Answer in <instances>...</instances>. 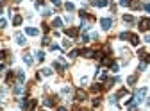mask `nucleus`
Returning a JSON list of instances; mask_svg holds the SVG:
<instances>
[{"label":"nucleus","instance_id":"obj_1","mask_svg":"<svg viewBox=\"0 0 150 111\" xmlns=\"http://www.w3.org/2000/svg\"><path fill=\"white\" fill-rule=\"evenodd\" d=\"M20 104H22V108H23V109H27V111H32L34 108H36L38 100H36V99H31V100H22Z\"/></svg>","mask_w":150,"mask_h":111},{"label":"nucleus","instance_id":"obj_2","mask_svg":"<svg viewBox=\"0 0 150 111\" xmlns=\"http://www.w3.org/2000/svg\"><path fill=\"white\" fill-rule=\"evenodd\" d=\"M145 95H147V88H139V90L136 91V95H134V102L139 104V102L145 99Z\"/></svg>","mask_w":150,"mask_h":111},{"label":"nucleus","instance_id":"obj_3","mask_svg":"<svg viewBox=\"0 0 150 111\" xmlns=\"http://www.w3.org/2000/svg\"><path fill=\"white\" fill-rule=\"evenodd\" d=\"M148 29H150V18H141L139 20V31L147 32Z\"/></svg>","mask_w":150,"mask_h":111},{"label":"nucleus","instance_id":"obj_4","mask_svg":"<svg viewBox=\"0 0 150 111\" xmlns=\"http://www.w3.org/2000/svg\"><path fill=\"white\" fill-rule=\"evenodd\" d=\"M54 68H55L57 72H61V74H63V72L66 70V63H64V59H59V61H55V63H54Z\"/></svg>","mask_w":150,"mask_h":111},{"label":"nucleus","instance_id":"obj_5","mask_svg":"<svg viewBox=\"0 0 150 111\" xmlns=\"http://www.w3.org/2000/svg\"><path fill=\"white\" fill-rule=\"evenodd\" d=\"M100 25H102V29L109 31V29L113 27V20L111 18H102V20H100Z\"/></svg>","mask_w":150,"mask_h":111},{"label":"nucleus","instance_id":"obj_6","mask_svg":"<svg viewBox=\"0 0 150 111\" xmlns=\"http://www.w3.org/2000/svg\"><path fill=\"white\" fill-rule=\"evenodd\" d=\"M64 32H66V36H70V38H77L79 36V27H70Z\"/></svg>","mask_w":150,"mask_h":111},{"label":"nucleus","instance_id":"obj_7","mask_svg":"<svg viewBox=\"0 0 150 111\" xmlns=\"http://www.w3.org/2000/svg\"><path fill=\"white\" fill-rule=\"evenodd\" d=\"M86 97H88V95H86V91H84V90H77V91H75V99H77L79 102L86 100Z\"/></svg>","mask_w":150,"mask_h":111},{"label":"nucleus","instance_id":"obj_8","mask_svg":"<svg viewBox=\"0 0 150 111\" xmlns=\"http://www.w3.org/2000/svg\"><path fill=\"white\" fill-rule=\"evenodd\" d=\"M80 56H84V57H95V50L84 48V50H80Z\"/></svg>","mask_w":150,"mask_h":111},{"label":"nucleus","instance_id":"obj_9","mask_svg":"<svg viewBox=\"0 0 150 111\" xmlns=\"http://www.w3.org/2000/svg\"><path fill=\"white\" fill-rule=\"evenodd\" d=\"M91 5H98V7H106L107 0H91Z\"/></svg>","mask_w":150,"mask_h":111},{"label":"nucleus","instance_id":"obj_10","mask_svg":"<svg viewBox=\"0 0 150 111\" xmlns=\"http://www.w3.org/2000/svg\"><path fill=\"white\" fill-rule=\"evenodd\" d=\"M100 63H102V65H113V59L109 56H102V57H100Z\"/></svg>","mask_w":150,"mask_h":111},{"label":"nucleus","instance_id":"obj_11","mask_svg":"<svg viewBox=\"0 0 150 111\" xmlns=\"http://www.w3.org/2000/svg\"><path fill=\"white\" fill-rule=\"evenodd\" d=\"M129 39H130V43H132L134 47L139 43V38H138V34H129Z\"/></svg>","mask_w":150,"mask_h":111},{"label":"nucleus","instance_id":"obj_12","mask_svg":"<svg viewBox=\"0 0 150 111\" xmlns=\"http://www.w3.org/2000/svg\"><path fill=\"white\" fill-rule=\"evenodd\" d=\"M22 91H23V86H22V82H18V84H16V86L13 88V93H16V95H20Z\"/></svg>","mask_w":150,"mask_h":111},{"label":"nucleus","instance_id":"obj_13","mask_svg":"<svg viewBox=\"0 0 150 111\" xmlns=\"http://www.w3.org/2000/svg\"><path fill=\"white\" fill-rule=\"evenodd\" d=\"M43 104L50 108V106H54V104H55V100H54L52 97H45V100H43Z\"/></svg>","mask_w":150,"mask_h":111},{"label":"nucleus","instance_id":"obj_14","mask_svg":"<svg viewBox=\"0 0 150 111\" xmlns=\"http://www.w3.org/2000/svg\"><path fill=\"white\" fill-rule=\"evenodd\" d=\"M25 32H27L29 36H38V29H34V27H27Z\"/></svg>","mask_w":150,"mask_h":111},{"label":"nucleus","instance_id":"obj_15","mask_svg":"<svg viewBox=\"0 0 150 111\" xmlns=\"http://www.w3.org/2000/svg\"><path fill=\"white\" fill-rule=\"evenodd\" d=\"M102 88H104V86H102L100 82H97V84H93V86H91V91H93V93H98Z\"/></svg>","mask_w":150,"mask_h":111},{"label":"nucleus","instance_id":"obj_16","mask_svg":"<svg viewBox=\"0 0 150 111\" xmlns=\"http://www.w3.org/2000/svg\"><path fill=\"white\" fill-rule=\"evenodd\" d=\"M16 43H18V45H25V38H23V34H16Z\"/></svg>","mask_w":150,"mask_h":111},{"label":"nucleus","instance_id":"obj_17","mask_svg":"<svg viewBox=\"0 0 150 111\" xmlns=\"http://www.w3.org/2000/svg\"><path fill=\"white\" fill-rule=\"evenodd\" d=\"M52 25H54L55 29H59V27L63 25V20H61V18H54V22H52Z\"/></svg>","mask_w":150,"mask_h":111},{"label":"nucleus","instance_id":"obj_18","mask_svg":"<svg viewBox=\"0 0 150 111\" xmlns=\"http://www.w3.org/2000/svg\"><path fill=\"white\" fill-rule=\"evenodd\" d=\"M22 20H23V18H22L20 14H16V16L13 18V23H14V25H20V23H22Z\"/></svg>","mask_w":150,"mask_h":111},{"label":"nucleus","instance_id":"obj_19","mask_svg":"<svg viewBox=\"0 0 150 111\" xmlns=\"http://www.w3.org/2000/svg\"><path fill=\"white\" fill-rule=\"evenodd\" d=\"M23 61H25L27 65H32V57H31V54H23Z\"/></svg>","mask_w":150,"mask_h":111},{"label":"nucleus","instance_id":"obj_20","mask_svg":"<svg viewBox=\"0 0 150 111\" xmlns=\"http://www.w3.org/2000/svg\"><path fill=\"white\" fill-rule=\"evenodd\" d=\"M64 9H66V11H73L75 5L72 4V2H66V4H64Z\"/></svg>","mask_w":150,"mask_h":111},{"label":"nucleus","instance_id":"obj_21","mask_svg":"<svg viewBox=\"0 0 150 111\" xmlns=\"http://www.w3.org/2000/svg\"><path fill=\"white\" fill-rule=\"evenodd\" d=\"M41 75H46V77L52 75V68H43V70H41Z\"/></svg>","mask_w":150,"mask_h":111},{"label":"nucleus","instance_id":"obj_22","mask_svg":"<svg viewBox=\"0 0 150 111\" xmlns=\"http://www.w3.org/2000/svg\"><path fill=\"white\" fill-rule=\"evenodd\" d=\"M129 5H130L132 9H141V4H139V2H130Z\"/></svg>","mask_w":150,"mask_h":111},{"label":"nucleus","instance_id":"obj_23","mask_svg":"<svg viewBox=\"0 0 150 111\" xmlns=\"http://www.w3.org/2000/svg\"><path fill=\"white\" fill-rule=\"evenodd\" d=\"M123 22H127V23H132V22H134V18H132L130 14H125V16H123Z\"/></svg>","mask_w":150,"mask_h":111},{"label":"nucleus","instance_id":"obj_24","mask_svg":"<svg viewBox=\"0 0 150 111\" xmlns=\"http://www.w3.org/2000/svg\"><path fill=\"white\" fill-rule=\"evenodd\" d=\"M136 79H138V75H130V77L127 79V82H129V84H134V82H136Z\"/></svg>","mask_w":150,"mask_h":111},{"label":"nucleus","instance_id":"obj_25","mask_svg":"<svg viewBox=\"0 0 150 111\" xmlns=\"http://www.w3.org/2000/svg\"><path fill=\"white\" fill-rule=\"evenodd\" d=\"M36 57H38V61H43V59H45V54L39 50V52H36Z\"/></svg>","mask_w":150,"mask_h":111},{"label":"nucleus","instance_id":"obj_26","mask_svg":"<svg viewBox=\"0 0 150 111\" xmlns=\"http://www.w3.org/2000/svg\"><path fill=\"white\" fill-rule=\"evenodd\" d=\"M127 95V90H120L118 93H116V97H125Z\"/></svg>","mask_w":150,"mask_h":111},{"label":"nucleus","instance_id":"obj_27","mask_svg":"<svg viewBox=\"0 0 150 111\" xmlns=\"http://www.w3.org/2000/svg\"><path fill=\"white\" fill-rule=\"evenodd\" d=\"M79 54H80V50H72V52H70V57H77Z\"/></svg>","mask_w":150,"mask_h":111},{"label":"nucleus","instance_id":"obj_28","mask_svg":"<svg viewBox=\"0 0 150 111\" xmlns=\"http://www.w3.org/2000/svg\"><path fill=\"white\" fill-rule=\"evenodd\" d=\"M23 79H25V74L23 72H18V82H22Z\"/></svg>","mask_w":150,"mask_h":111},{"label":"nucleus","instance_id":"obj_29","mask_svg":"<svg viewBox=\"0 0 150 111\" xmlns=\"http://www.w3.org/2000/svg\"><path fill=\"white\" fill-rule=\"evenodd\" d=\"M129 34H130V32H121V34H120V39H129Z\"/></svg>","mask_w":150,"mask_h":111},{"label":"nucleus","instance_id":"obj_30","mask_svg":"<svg viewBox=\"0 0 150 111\" xmlns=\"http://www.w3.org/2000/svg\"><path fill=\"white\" fill-rule=\"evenodd\" d=\"M138 56H141V57H145V56H147V52H145V48H139V50H138Z\"/></svg>","mask_w":150,"mask_h":111},{"label":"nucleus","instance_id":"obj_31","mask_svg":"<svg viewBox=\"0 0 150 111\" xmlns=\"http://www.w3.org/2000/svg\"><path fill=\"white\" fill-rule=\"evenodd\" d=\"M5 56H7V50H0V61L5 59Z\"/></svg>","mask_w":150,"mask_h":111},{"label":"nucleus","instance_id":"obj_32","mask_svg":"<svg viewBox=\"0 0 150 111\" xmlns=\"http://www.w3.org/2000/svg\"><path fill=\"white\" fill-rule=\"evenodd\" d=\"M145 68H147V63H145V61H143V63H139V72H143Z\"/></svg>","mask_w":150,"mask_h":111},{"label":"nucleus","instance_id":"obj_33","mask_svg":"<svg viewBox=\"0 0 150 111\" xmlns=\"http://www.w3.org/2000/svg\"><path fill=\"white\" fill-rule=\"evenodd\" d=\"M61 93H63V95H68V93H70V88H68V86H64V88H63V91H61Z\"/></svg>","mask_w":150,"mask_h":111},{"label":"nucleus","instance_id":"obj_34","mask_svg":"<svg viewBox=\"0 0 150 111\" xmlns=\"http://www.w3.org/2000/svg\"><path fill=\"white\" fill-rule=\"evenodd\" d=\"M5 81H7V82H11V81H13V72H9V74H7V77H5Z\"/></svg>","mask_w":150,"mask_h":111},{"label":"nucleus","instance_id":"obj_35","mask_svg":"<svg viewBox=\"0 0 150 111\" xmlns=\"http://www.w3.org/2000/svg\"><path fill=\"white\" fill-rule=\"evenodd\" d=\"M93 106H100V99H98V97L93 99Z\"/></svg>","mask_w":150,"mask_h":111},{"label":"nucleus","instance_id":"obj_36","mask_svg":"<svg viewBox=\"0 0 150 111\" xmlns=\"http://www.w3.org/2000/svg\"><path fill=\"white\" fill-rule=\"evenodd\" d=\"M130 0H120V5H129Z\"/></svg>","mask_w":150,"mask_h":111},{"label":"nucleus","instance_id":"obj_37","mask_svg":"<svg viewBox=\"0 0 150 111\" xmlns=\"http://www.w3.org/2000/svg\"><path fill=\"white\" fill-rule=\"evenodd\" d=\"M5 25H7V22L5 20H0V29H5Z\"/></svg>","mask_w":150,"mask_h":111},{"label":"nucleus","instance_id":"obj_38","mask_svg":"<svg viewBox=\"0 0 150 111\" xmlns=\"http://www.w3.org/2000/svg\"><path fill=\"white\" fill-rule=\"evenodd\" d=\"M41 27H43V31H45V32H48V31H50V27H48V25H46V23H43V25H41Z\"/></svg>","mask_w":150,"mask_h":111},{"label":"nucleus","instance_id":"obj_39","mask_svg":"<svg viewBox=\"0 0 150 111\" xmlns=\"http://www.w3.org/2000/svg\"><path fill=\"white\" fill-rule=\"evenodd\" d=\"M88 41H89V36L84 34V36H82V43H88Z\"/></svg>","mask_w":150,"mask_h":111},{"label":"nucleus","instance_id":"obj_40","mask_svg":"<svg viewBox=\"0 0 150 111\" xmlns=\"http://www.w3.org/2000/svg\"><path fill=\"white\" fill-rule=\"evenodd\" d=\"M63 47L64 48H70V41H63Z\"/></svg>","mask_w":150,"mask_h":111},{"label":"nucleus","instance_id":"obj_41","mask_svg":"<svg viewBox=\"0 0 150 111\" xmlns=\"http://www.w3.org/2000/svg\"><path fill=\"white\" fill-rule=\"evenodd\" d=\"M143 9H145V11H148V13H150V4H145V5H143Z\"/></svg>","mask_w":150,"mask_h":111},{"label":"nucleus","instance_id":"obj_42","mask_svg":"<svg viewBox=\"0 0 150 111\" xmlns=\"http://www.w3.org/2000/svg\"><path fill=\"white\" fill-rule=\"evenodd\" d=\"M52 4L54 5H61V0H52Z\"/></svg>","mask_w":150,"mask_h":111},{"label":"nucleus","instance_id":"obj_43","mask_svg":"<svg viewBox=\"0 0 150 111\" xmlns=\"http://www.w3.org/2000/svg\"><path fill=\"white\" fill-rule=\"evenodd\" d=\"M43 2H45V0H36V5H41Z\"/></svg>","mask_w":150,"mask_h":111},{"label":"nucleus","instance_id":"obj_44","mask_svg":"<svg viewBox=\"0 0 150 111\" xmlns=\"http://www.w3.org/2000/svg\"><path fill=\"white\" fill-rule=\"evenodd\" d=\"M57 111H66V108H63V106H61V108H59Z\"/></svg>","mask_w":150,"mask_h":111},{"label":"nucleus","instance_id":"obj_45","mask_svg":"<svg viewBox=\"0 0 150 111\" xmlns=\"http://www.w3.org/2000/svg\"><path fill=\"white\" fill-rule=\"evenodd\" d=\"M145 41H147V43H150V36H147V38H145Z\"/></svg>","mask_w":150,"mask_h":111},{"label":"nucleus","instance_id":"obj_46","mask_svg":"<svg viewBox=\"0 0 150 111\" xmlns=\"http://www.w3.org/2000/svg\"><path fill=\"white\" fill-rule=\"evenodd\" d=\"M2 70H4V65H2V63H0V72H2Z\"/></svg>","mask_w":150,"mask_h":111},{"label":"nucleus","instance_id":"obj_47","mask_svg":"<svg viewBox=\"0 0 150 111\" xmlns=\"http://www.w3.org/2000/svg\"><path fill=\"white\" fill-rule=\"evenodd\" d=\"M0 14H2V7H0Z\"/></svg>","mask_w":150,"mask_h":111},{"label":"nucleus","instance_id":"obj_48","mask_svg":"<svg viewBox=\"0 0 150 111\" xmlns=\"http://www.w3.org/2000/svg\"><path fill=\"white\" fill-rule=\"evenodd\" d=\"M0 111H2V109H0Z\"/></svg>","mask_w":150,"mask_h":111}]
</instances>
